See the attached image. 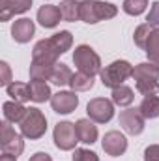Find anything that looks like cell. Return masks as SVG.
Returning a JSON list of instances; mask_svg holds the SVG:
<instances>
[{"instance_id":"6da1fadb","label":"cell","mask_w":159,"mask_h":161,"mask_svg":"<svg viewBox=\"0 0 159 161\" xmlns=\"http://www.w3.org/2000/svg\"><path fill=\"white\" fill-rule=\"evenodd\" d=\"M135 86L142 96H156L159 92V66L152 62H142L133 68Z\"/></svg>"},{"instance_id":"7a4b0ae2","label":"cell","mask_w":159,"mask_h":161,"mask_svg":"<svg viewBox=\"0 0 159 161\" xmlns=\"http://www.w3.org/2000/svg\"><path fill=\"white\" fill-rule=\"evenodd\" d=\"M118 8L111 2L103 0H82L80 2V19L88 25H96L99 21H107L116 17Z\"/></svg>"},{"instance_id":"3957f363","label":"cell","mask_w":159,"mask_h":161,"mask_svg":"<svg viewBox=\"0 0 159 161\" xmlns=\"http://www.w3.org/2000/svg\"><path fill=\"white\" fill-rule=\"evenodd\" d=\"M99 75H101L103 86L116 88V86H122L123 80L133 75V66L127 60H114L109 66H105V69H101Z\"/></svg>"},{"instance_id":"277c9868","label":"cell","mask_w":159,"mask_h":161,"mask_svg":"<svg viewBox=\"0 0 159 161\" xmlns=\"http://www.w3.org/2000/svg\"><path fill=\"white\" fill-rule=\"evenodd\" d=\"M73 64L79 68V71L86 73V75L94 77V75L101 73V60H99L97 53L90 45H79V47H75Z\"/></svg>"},{"instance_id":"5b68a950","label":"cell","mask_w":159,"mask_h":161,"mask_svg":"<svg viewBox=\"0 0 159 161\" xmlns=\"http://www.w3.org/2000/svg\"><path fill=\"white\" fill-rule=\"evenodd\" d=\"M45 131H47V118H45V114L41 113L40 109L30 107L26 111V116L21 122V133H23V137L36 141V139H41L45 135Z\"/></svg>"},{"instance_id":"8992f818","label":"cell","mask_w":159,"mask_h":161,"mask_svg":"<svg viewBox=\"0 0 159 161\" xmlns=\"http://www.w3.org/2000/svg\"><path fill=\"white\" fill-rule=\"evenodd\" d=\"M52 139H54L56 148H60V150H73L75 144L79 142L75 124H71V122H58L56 127H54Z\"/></svg>"},{"instance_id":"52a82bcc","label":"cell","mask_w":159,"mask_h":161,"mask_svg":"<svg viewBox=\"0 0 159 161\" xmlns=\"http://www.w3.org/2000/svg\"><path fill=\"white\" fill-rule=\"evenodd\" d=\"M86 113H88L90 120L97 122V124H107L114 116V105H112V101H109L105 97H94L88 101Z\"/></svg>"},{"instance_id":"ba28073f","label":"cell","mask_w":159,"mask_h":161,"mask_svg":"<svg viewBox=\"0 0 159 161\" xmlns=\"http://www.w3.org/2000/svg\"><path fill=\"white\" fill-rule=\"evenodd\" d=\"M64 54L58 45L52 41V38L49 40H41L34 45L32 49V60H38V62H49V64H56V58Z\"/></svg>"},{"instance_id":"9c48e42d","label":"cell","mask_w":159,"mask_h":161,"mask_svg":"<svg viewBox=\"0 0 159 161\" xmlns=\"http://www.w3.org/2000/svg\"><path fill=\"white\" fill-rule=\"evenodd\" d=\"M77 105H79V97L75 92H56L51 97V107L58 114H69L77 109Z\"/></svg>"},{"instance_id":"30bf717a","label":"cell","mask_w":159,"mask_h":161,"mask_svg":"<svg viewBox=\"0 0 159 161\" xmlns=\"http://www.w3.org/2000/svg\"><path fill=\"white\" fill-rule=\"evenodd\" d=\"M118 122L129 135H140L142 129H144V116L140 114L139 109H125V111H122Z\"/></svg>"},{"instance_id":"8fae6325","label":"cell","mask_w":159,"mask_h":161,"mask_svg":"<svg viewBox=\"0 0 159 161\" xmlns=\"http://www.w3.org/2000/svg\"><path fill=\"white\" fill-rule=\"evenodd\" d=\"M103 150L109 154V156H112V158H118L122 156L125 150H127V139L120 133V131H107L105 133V137H103Z\"/></svg>"},{"instance_id":"7c38bea8","label":"cell","mask_w":159,"mask_h":161,"mask_svg":"<svg viewBox=\"0 0 159 161\" xmlns=\"http://www.w3.org/2000/svg\"><path fill=\"white\" fill-rule=\"evenodd\" d=\"M32 8V0H0V21H9L13 15L25 13Z\"/></svg>"},{"instance_id":"4fadbf2b","label":"cell","mask_w":159,"mask_h":161,"mask_svg":"<svg viewBox=\"0 0 159 161\" xmlns=\"http://www.w3.org/2000/svg\"><path fill=\"white\" fill-rule=\"evenodd\" d=\"M36 32V25L34 21L23 17V19H17L13 25H11V38L17 41V43H28L32 40Z\"/></svg>"},{"instance_id":"5bb4252c","label":"cell","mask_w":159,"mask_h":161,"mask_svg":"<svg viewBox=\"0 0 159 161\" xmlns=\"http://www.w3.org/2000/svg\"><path fill=\"white\" fill-rule=\"evenodd\" d=\"M62 19V11L58 6L52 4H45L38 9V23L43 28H54Z\"/></svg>"},{"instance_id":"9a60e30c","label":"cell","mask_w":159,"mask_h":161,"mask_svg":"<svg viewBox=\"0 0 159 161\" xmlns=\"http://www.w3.org/2000/svg\"><path fill=\"white\" fill-rule=\"evenodd\" d=\"M75 129H77L79 142L94 144V142L97 141V125L94 124V120L80 118V120H77V124H75Z\"/></svg>"},{"instance_id":"2e32d148","label":"cell","mask_w":159,"mask_h":161,"mask_svg":"<svg viewBox=\"0 0 159 161\" xmlns=\"http://www.w3.org/2000/svg\"><path fill=\"white\" fill-rule=\"evenodd\" d=\"M28 88H30V99L36 101V103H45L47 99L52 97L51 88L45 80H30Z\"/></svg>"},{"instance_id":"e0dca14e","label":"cell","mask_w":159,"mask_h":161,"mask_svg":"<svg viewBox=\"0 0 159 161\" xmlns=\"http://www.w3.org/2000/svg\"><path fill=\"white\" fill-rule=\"evenodd\" d=\"M54 66H56V64L32 60V64H30V79L32 80H51V75H52Z\"/></svg>"},{"instance_id":"ac0fdd59","label":"cell","mask_w":159,"mask_h":161,"mask_svg":"<svg viewBox=\"0 0 159 161\" xmlns=\"http://www.w3.org/2000/svg\"><path fill=\"white\" fill-rule=\"evenodd\" d=\"M2 109H4V118L11 124L23 122V118L26 116V111H28L23 107V103H17V101H6L2 105Z\"/></svg>"},{"instance_id":"d6986e66","label":"cell","mask_w":159,"mask_h":161,"mask_svg":"<svg viewBox=\"0 0 159 161\" xmlns=\"http://www.w3.org/2000/svg\"><path fill=\"white\" fill-rule=\"evenodd\" d=\"M62 19L68 23H75L80 19V2L79 0H62L60 2Z\"/></svg>"},{"instance_id":"ffe728a7","label":"cell","mask_w":159,"mask_h":161,"mask_svg":"<svg viewBox=\"0 0 159 161\" xmlns=\"http://www.w3.org/2000/svg\"><path fill=\"white\" fill-rule=\"evenodd\" d=\"M6 90H8V96L17 103H25L30 99V88L25 82H9Z\"/></svg>"},{"instance_id":"44dd1931","label":"cell","mask_w":159,"mask_h":161,"mask_svg":"<svg viewBox=\"0 0 159 161\" xmlns=\"http://www.w3.org/2000/svg\"><path fill=\"white\" fill-rule=\"evenodd\" d=\"M73 77V71L69 69V66L66 64H56L54 69H52V75H51V82L56 84V86H66L71 82Z\"/></svg>"},{"instance_id":"7402d4cb","label":"cell","mask_w":159,"mask_h":161,"mask_svg":"<svg viewBox=\"0 0 159 161\" xmlns=\"http://www.w3.org/2000/svg\"><path fill=\"white\" fill-rule=\"evenodd\" d=\"M139 111H140V114L144 118H157L159 116V96H144Z\"/></svg>"},{"instance_id":"603a6c76","label":"cell","mask_w":159,"mask_h":161,"mask_svg":"<svg viewBox=\"0 0 159 161\" xmlns=\"http://www.w3.org/2000/svg\"><path fill=\"white\" fill-rule=\"evenodd\" d=\"M133 99H135V94L129 86L122 84V86L112 88V103H116L120 107H127L133 103Z\"/></svg>"},{"instance_id":"cb8c5ba5","label":"cell","mask_w":159,"mask_h":161,"mask_svg":"<svg viewBox=\"0 0 159 161\" xmlns=\"http://www.w3.org/2000/svg\"><path fill=\"white\" fill-rule=\"evenodd\" d=\"M69 86H71L73 92H88V90L94 88V77H92V75H86V73H82V71L73 73Z\"/></svg>"},{"instance_id":"d4e9b609","label":"cell","mask_w":159,"mask_h":161,"mask_svg":"<svg viewBox=\"0 0 159 161\" xmlns=\"http://www.w3.org/2000/svg\"><path fill=\"white\" fill-rule=\"evenodd\" d=\"M146 54H148V60L152 64L159 66V28H154L152 34H150V40L146 43Z\"/></svg>"},{"instance_id":"484cf974","label":"cell","mask_w":159,"mask_h":161,"mask_svg":"<svg viewBox=\"0 0 159 161\" xmlns=\"http://www.w3.org/2000/svg\"><path fill=\"white\" fill-rule=\"evenodd\" d=\"M23 150H25V141H23V137L19 133L13 139H9L6 144H2V152L9 154V156H15V158H19L23 154Z\"/></svg>"},{"instance_id":"4316f807","label":"cell","mask_w":159,"mask_h":161,"mask_svg":"<svg viewBox=\"0 0 159 161\" xmlns=\"http://www.w3.org/2000/svg\"><path fill=\"white\" fill-rule=\"evenodd\" d=\"M150 34H152V26H150L148 23L137 26V30H135V34H133L135 45L140 47V49H146V43H148V40H150Z\"/></svg>"},{"instance_id":"83f0119b","label":"cell","mask_w":159,"mask_h":161,"mask_svg":"<svg viewBox=\"0 0 159 161\" xmlns=\"http://www.w3.org/2000/svg\"><path fill=\"white\" fill-rule=\"evenodd\" d=\"M51 38H52V41L58 45V49H60L62 53L69 51L71 45H73V36H71V32H68V30H60V32L52 34Z\"/></svg>"},{"instance_id":"f1b7e54d","label":"cell","mask_w":159,"mask_h":161,"mask_svg":"<svg viewBox=\"0 0 159 161\" xmlns=\"http://www.w3.org/2000/svg\"><path fill=\"white\" fill-rule=\"evenodd\" d=\"M148 8V0H123V11L127 15H140Z\"/></svg>"},{"instance_id":"f546056e","label":"cell","mask_w":159,"mask_h":161,"mask_svg":"<svg viewBox=\"0 0 159 161\" xmlns=\"http://www.w3.org/2000/svg\"><path fill=\"white\" fill-rule=\"evenodd\" d=\"M73 161H99V156L92 150H86V148H75Z\"/></svg>"},{"instance_id":"4dcf8cb0","label":"cell","mask_w":159,"mask_h":161,"mask_svg":"<svg viewBox=\"0 0 159 161\" xmlns=\"http://www.w3.org/2000/svg\"><path fill=\"white\" fill-rule=\"evenodd\" d=\"M146 23L152 26V28H159V2H154L152 8H150V13L146 17Z\"/></svg>"},{"instance_id":"1f68e13d","label":"cell","mask_w":159,"mask_h":161,"mask_svg":"<svg viewBox=\"0 0 159 161\" xmlns=\"http://www.w3.org/2000/svg\"><path fill=\"white\" fill-rule=\"evenodd\" d=\"M9 124H11V122H8V120H6V122H2V133H0V144H6V142H8L9 139H13V137L17 135V133H15V129H13V127H11Z\"/></svg>"},{"instance_id":"d6a6232c","label":"cell","mask_w":159,"mask_h":161,"mask_svg":"<svg viewBox=\"0 0 159 161\" xmlns=\"http://www.w3.org/2000/svg\"><path fill=\"white\" fill-rule=\"evenodd\" d=\"M144 161H159V144H150L144 150Z\"/></svg>"},{"instance_id":"836d02e7","label":"cell","mask_w":159,"mask_h":161,"mask_svg":"<svg viewBox=\"0 0 159 161\" xmlns=\"http://www.w3.org/2000/svg\"><path fill=\"white\" fill-rule=\"evenodd\" d=\"M0 69H2L0 84H2V86H8L9 80H11V69H9V66H8V62H0Z\"/></svg>"},{"instance_id":"e575fe53","label":"cell","mask_w":159,"mask_h":161,"mask_svg":"<svg viewBox=\"0 0 159 161\" xmlns=\"http://www.w3.org/2000/svg\"><path fill=\"white\" fill-rule=\"evenodd\" d=\"M28 161H52V158L49 154H45V152H36Z\"/></svg>"},{"instance_id":"d590c367","label":"cell","mask_w":159,"mask_h":161,"mask_svg":"<svg viewBox=\"0 0 159 161\" xmlns=\"http://www.w3.org/2000/svg\"><path fill=\"white\" fill-rule=\"evenodd\" d=\"M0 161H17L15 156H9V154H2L0 156Z\"/></svg>"}]
</instances>
